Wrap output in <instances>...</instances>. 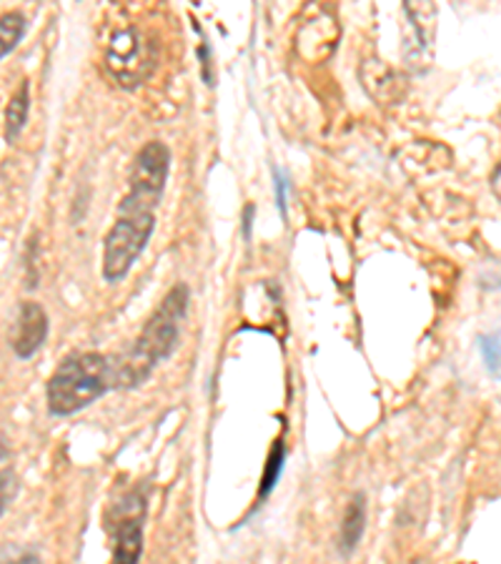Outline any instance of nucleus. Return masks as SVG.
<instances>
[{
	"instance_id": "obj_7",
	"label": "nucleus",
	"mask_w": 501,
	"mask_h": 564,
	"mask_svg": "<svg viewBox=\"0 0 501 564\" xmlns=\"http://www.w3.org/2000/svg\"><path fill=\"white\" fill-rule=\"evenodd\" d=\"M363 532H367V495L357 492L349 499V507H346L341 520L339 550L344 557H349V554H353V550L359 547Z\"/></svg>"
},
{
	"instance_id": "obj_13",
	"label": "nucleus",
	"mask_w": 501,
	"mask_h": 564,
	"mask_svg": "<svg viewBox=\"0 0 501 564\" xmlns=\"http://www.w3.org/2000/svg\"><path fill=\"white\" fill-rule=\"evenodd\" d=\"M284 191H286V181H284V176H281V171H276V202H279L281 216H286V196H284Z\"/></svg>"
},
{
	"instance_id": "obj_10",
	"label": "nucleus",
	"mask_w": 501,
	"mask_h": 564,
	"mask_svg": "<svg viewBox=\"0 0 501 564\" xmlns=\"http://www.w3.org/2000/svg\"><path fill=\"white\" fill-rule=\"evenodd\" d=\"M284 464H286V444L279 440L271 447L269 459H266V469H263L261 487H259V505L273 492V489H276V481L281 477V471H284Z\"/></svg>"
},
{
	"instance_id": "obj_5",
	"label": "nucleus",
	"mask_w": 501,
	"mask_h": 564,
	"mask_svg": "<svg viewBox=\"0 0 501 564\" xmlns=\"http://www.w3.org/2000/svg\"><path fill=\"white\" fill-rule=\"evenodd\" d=\"M153 231H156L153 224H131L116 218L113 229L106 234L104 241V279L108 284H118L129 276L133 263L149 247Z\"/></svg>"
},
{
	"instance_id": "obj_2",
	"label": "nucleus",
	"mask_w": 501,
	"mask_h": 564,
	"mask_svg": "<svg viewBox=\"0 0 501 564\" xmlns=\"http://www.w3.org/2000/svg\"><path fill=\"white\" fill-rule=\"evenodd\" d=\"M116 389L113 364L98 351H80L63 359L45 384L51 416H73Z\"/></svg>"
},
{
	"instance_id": "obj_1",
	"label": "nucleus",
	"mask_w": 501,
	"mask_h": 564,
	"mask_svg": "<svg viewBox=\"0 0 501 564\" xmlns=\"http://www.w3.org/2000/svg\"><path fill=\"white\" fill-rule=\"evenodd\" d=\"M190 291L186 284L173 286L159 304L153 316L145 322L133 347L123 351L113 364L116 389H135L151 379L159 364L166 361L178 347L181 326L188 314Z\"/></svg>"
},
{
	"instance_id": "obj_8",
	"label": "nucleus",
	"mask_w": 501,
	"mask_h": 564,
	"mask_svg": "<svg viewBox=\"0 0 501 564\" xmlns=\"http://www.w3.org/2000/svg\"><path fill=\"white\" fill-rule=\"evenodd\" d=\"M29 111H31V84L29 80H21V86L15 88V94L6 106V141L8 143H15L18 135L23 133L25 123H29Z\"/></svg>"
},
{
	"instance_id": "obj_12",
	"label": "nucleus",
	"mask_w": 501,
	"mask_h": 564,
	"mask_svg": "<svg viewBox=\"0 0 501 564\" xmlns=\"http://www.w3.org/2000/svg\"><path fill=\"white\" fill-rule=\"evenodd\" d=\"M481 351H484V361L491 375L499 377V334L487 336L484 344H481Z\"/></svg>"
},
{
	"instance_id": "obj_11",
	"label": "nucleus",
	"mask_w": 501,
	"mask_h": 564,
	"mask_svg": "<svg viewBox=\"0 0 501 564\" xmlns=\"http://www.w3.org/2000/svg\"><path fill=\"white\" fill-rule=\"evenodd\" d=\"M15 467H13V454L8 449V444L0 440V517L6 514L8 505L13 502L15 497Z\"/></svg>"
},
{
	"instance_id": "obj_3",
	"label": "nucleus",
	"mask_w": 501,
	"mask_h": 564,
	"mask_svg": "<svg viewBox=\"0 0 501 564\" xmlns=\"http://www.w3.org/2000/svg\"><path fill=\"white\" fill-rule=\"evenodd\" d=\"M171 171V151L166 143L151 141L135 153L131 178H129V194L123 196L121 206H118V218L139 224H156V208L166 191Z\"/></svg>"
},
{
	"instance_id": "obj_9",
	"label": "nucleus",
	"mask_w": 501,
	"mask_h": 564,
	"mask_svg": "<svg viewBox=\"0 0 501 564\" xmlns=\"http://www.w3.org/2000/svg\"><path fill=\"white\" fill-rule=\"evenodd\" d=\"M25 15L21 11H11L0 15V58L11 56L18 48V43L23 41L25 35Z\"/></svg>"
},
{
	"instance_id": "obj_14",
	"label": "nucleus",
	"mask_w": 501,
	"mask_h": 564,
	"mask_svg": "<svg viewBox=\"0 0 501 564\" xmlns=\"http://www.w3.org/2000/svg\"><path fill=\"white\" fill-rule=\"evenodd\" d=\"M3 564H41V557H39V554H33V552H23L21 557L8 560V562H3Z\"/></svg>"
},
{
	"instance_id": "obj_4",
	"label": "nucleus",
	"mask_w": 501,
	"mask_h": 564,
	"mask_svg": "<svg viewBox=\"0 0 501 564\" xmlns=\"http://www.w3.org/2000/svg\"><path fill=\"white\" fill-rule=\"evenodd\" d=\"M149 514L145 489L135 487L111 509L108 532L113 536V564H139L143 557V527Z\"/></svg>"
},
{
	"instance_id": "obj_6",
	"label": "nucleus",
	"mask_w": 501,
	"mask_h": 564,
	"mask_svg": "<svg viewBox=\"0 0 501 564\" xmlns=\"http://www.w3.org/2000/svg\"><path fill=\"white\" fill-rule=\"evenodd\" d=\"M48 314L39 302H23L15 316V329L11 339V349L18 359H33L43 349L48 339Z\"/></svg>"
}]
</instances>
